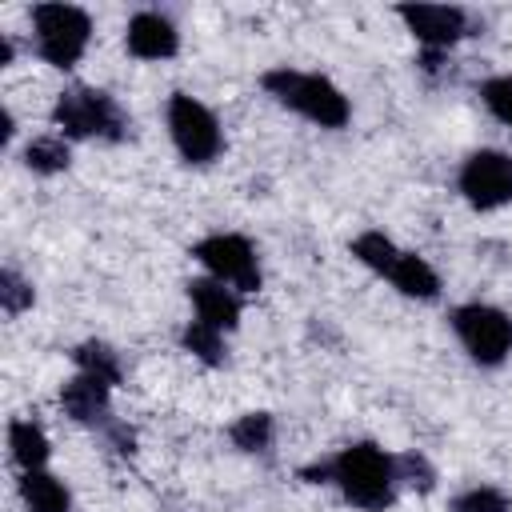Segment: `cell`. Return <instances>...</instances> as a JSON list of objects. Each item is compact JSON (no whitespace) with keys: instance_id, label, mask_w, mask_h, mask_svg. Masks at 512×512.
I'll return each mask as SVG.
<instances>
[{"instance_id":"8","label":"cell","mask_w":512,"mask_h":512,"mask_svg":"<svg viewBox=\"0 0 512 512\" xmlns=\"http://www.w3.org/2000/svg\"><path fill=\"white\" fill-rule=\"evenodd\" d=\"M460 192L472 208H500L512 200V156L480 148L460 168Z\"/></svg>"},{"instance_id":"6","label":"cell","mask_w":512,"mask_h":512,"mask_svg":"<svg viewBox=\"0 0 512 512\" xmlns=\"http://www.w3.org/2000/svg\"><path fill=\"white\" fill-rule=\"evenodd\" d=\"M452 328L476 364H500L512 352V320L492 304H460Z\"/></svg>"},{"instance_id":"11","label":"cell","mask_w":512,"mask_h":512,"mask_svg":"<svg viewBox=\"0 0 512 512\" xmlns=\"http://www.w3.org/2000/svg\"><path fill=\"white\" fill-rule=\"evenodd\" d=\"M108 388H112V384H104V380L80 372V376H72V380L60 388V404H64V412H68L76 424H108V416H112V408H108Z\"/></svg>"},{"instance_id":"21","label":"cell","mask_w":512,"mask_h":512,"mask_svg":"<svg viewBox=\"0 0 512 512\" xmlns=\"http://www.w3.org/2000/svg\"><path fill=\"white\" fill-rule=\"evenodd\" d=\"M480 96H484L488 112H492L500 124L512 128V76H492V80H484Z\"/></svg>"},{"instance_id":"23","label":"cell","mask_w":512,"mask_h":512,"mask_svg":"<svg viewBox=\"0 0 512 512\" xmlns=\"http://www.w3.org/2000/svg\"><path fill=\"white\" fill-rule=\"evenodd\" d=\"M452 512H512L496 488H468L452 500Z\"/></svg>"},{"instance_id":"13","label":"cell","mask_w":512,"mask_h":512,"mask_svg":"<svg viewBox=\"0 0 512 512\" xmlns=\"http://www.w3.org/2000/svg\"><path fill=\"white\" fill-rule=\"evenodd\" d=\"M20 500H24L28 512H68V508H72L68 488H64L56 476L40 472V468L20 476Z\"/></svg>"},{"instance_id":"9","label":"cell","mask_w":512,"mask_h":512,"mask_svg":"<svg viewBox=\"0 0 512 512\" xmlns=\"http://www.w3.org/2000/svg\"><path fill=\"white\" fill-rule=\"evenodd\" d=\"M400 20L408 24V32L416 40H424L428 48H448L464 36L468 20L460 8H448V4H404L400 8Z\"/></svg>"},{"instance_id":"2","label":"cell","mask_w":512,"mask_h":512,"mask_svg":"<svg viewBox=\"0 0 512 512\" xmlns=\"http://www.w3.org/2000/svg\"><path fill=\"white\" fill-rule=\"evenodd\" d=\"M264 88L292 112L308 116L320 128H344L348 124V100L344 92L312 72H292V68H272L264 72Z\"/></svg>"},{"instance_id":"25","label":"cell","mask_w":512,"mask_h":512,"mask_svg":"<svg viewBox=\"0 0 512 512\" xmlns=\"http://www.w3.org/2000/svg\"><path fill=\"white\" fill-rule=\"evenodd\" d=\"M4 64H12V44H8V36H0V68Z\"/></svg>"},{"instance_id":"12","label":"cell","mask_w":512,"mask_h":512,"mask_svg":"<svg viewBox=\"0 0 512 512\" xmlns=\"http://www.w3.org/2000/svg\"><path fill=\"white\" fill-rule=\"evenodd\" d=\"M188 300L196 308V320H204V324H212L220 332L236 328V320H240V300L220 280H192L188 284Z\"/></svg>"},{"instance_id":"3","label":"cell","mask_w":512,"mask_h":512,"mask_svg":"<svg viewBox=\"0 0 512 512\" xmlns=\"http://www.w3.org/2000/svg\"><path fill=\"white\" fill-rule=\"evenodd\" d=\"M32 28H36V52L52 64V68H72L92 36V20L88 12L72 8V4H40L32 8Z\"/></svg>"},{"instance_id":"15","label":"cell","mask_w":512,"mask_h":512,"mask_svg":"<svg viewBox=\"0 0 512 512\" xmlns=\"http://www.w3.org/2000/svg\"><path fill=\"white\" fill-rule=\"evenodd\" d=\"M8 448H12V460L24 468V472H36L44 460H48V436L40 424L32 420H12L8 428Z\"/></svg>"},{"instance_id":"22","label":"cell","mask_w":512,"mask_h":512,"mask_svg":"<svg viewBox=\"0 0 512 512\" xmlns=\"http://www.w3.org/2000/svg\"><path fill=\"white\" fill-rule=\"evenodd\" d=\"M0 304H4V312H8V316H20V312L32 304V284H28V280H20L12 268H4V272H0Z\"/></svg>"},{"instance_id":"10","label":"cell","mask_w":512,"mask_h":512,"mask_svg":"<svg viewBox=\"0 0 512 512\" xmlns=\"http://www.w3.org/2000/svg\"><path fill=\"white\" fill-rule=\"evenodd\" d=\"M124 40H128V52L140 56V60H168L180 48V36H176L172 20H164L156 12H136L128 20Z\"/></svg>"},{"instance_id":"18","label":"cell","mask_w":512,"mask_h":512,"mask_svg":"<svg viewBox=\"0 0 512 512\" xmlns=\"http://www.w3.org/2000/svg\"><path fill=\"white\" fill-rule=\"evenodd\" d=\"M180 340H184V348H188L192 356H200L204 364H220V360H224V332L212 328V324H204V320H192Z\"/></svg>"},{"instance_id":"19","label":"cell","mask_w":512,"mask_h":512,"mask_svg":"<svg viewBox=\"0 0 512 512\" xmlns=\"http://www.w3.org/2000/svg\"><path fill=\"white\" fill-rule=\"evenodd\" d=\"M24 164H28L32 172H40V176H52V172L68 168V148H64V140H56V136H40V140H32V144L24 148Z\"/></svg>"},{"instance_id":"20","label":"cell","mask_w":512,"mask_h":512,"mask_svg":"<svg viewBox=\"0 0 512 512\" xmlns=\"http://www.w3.org/2000/svg\"><path fill=\"white\" fill-rule=\"evenodd\" d=\"M232 444L244 452H264L272 444V416L268 412H248L232 424Z\"/></svg>"},{"instance_id":"16","label":"cell","mask_w":512,"mask_h":512,"mask_svg":"<svg viewBox=\"0 0 512 512\" xmlns=\"http://www.w3.org/2000/svg\"><path fill=\"white\" fill-rule=\"evenodd\" d=\"M352 256H356L360 264H368L372 272L388 276V272H392V264H396V256H400V248H396L384 232H364V236H356Z\"/></svg>"},{"instance_id":"1","label":"cell","mask_w":512,"mask_h":512,"mask_svg":"<svg viewBox=\"0 0 512 512\" xmlns=\"http://www.w3.org/2000/svg\"><path fill=\"white\" fill-rule=\"evenodd\" d=\"M332 480L340 484L344 500L364 512H384L396 488V460H388L376 444H348L332 460Z\"/></svg>"},{"instance_id":"7","label":"cell","mask_w":512,"mask_h":512,"mask_svg":"<svg viewBox=\"0 0 512 512\" xmlns=\"http://www.w3.org/2000/svg\"><path fill=\"white\" fill-rule=\"evenodd\" d=\"M192 256L212 272V280L232 284L236 292H256L260 288V264H256V252L244 236H232V232L204 236L192 248Z\"/></svg>"},{"instance_id":"4","label":"cell","mask_w":512,"mask_h":512,"mask_svg":"<svg viewBox=\"0 0 512 512\" xmlns=\"http://www.w3.org/2000/svg\"><path fill=\"white\" fill-rule=\"evenodd\" d=\"M52 120L68 132V136H96V140H120L124 136V112L116 108V100L108 92H96V88H64L56 108H52Z\"/></svg>"},{"instance_id":"24","label":"cell","mask_w":512,"mask_h":512,"mask_svg":"<svg viewBox=\"0 0 512 512\" xmlns=\"http://www.w3.org/2000/svg\"><path fill=\"white\" fill-rule=\"evenodd\" d=\"M396 480H408L412 488L428 492V488H432V480H436V472L428 468V460H424V456L408 452V456H400V460H396Z\"/></svg>"},{"instance_id":"17","label":"cell","mask_w":512,"mask_h":512,"mask_svg":"<svg viewBox=\"0 0 512 512\" xmlns=\"http://www.w3.org/2000/svg\"><path fill=\"white\" fill-rule=\"evenodd\" d=\"M76 364H80V372H88V376H96V380H104V384H120V360H116V352H112L108 344H100V340L80 344V348H76Z\"/></svg>"},{"instance_id":"5","label":"cell","mask_w":512,"mask_h":512,"mask_svg":"<svg viewBox=\"0 0 512 512\" xmlns=\"http://www.w3.org/2000/svg\"><path fill=\"white\" fill-rule=\"evenodd\" d=\"M168 132H172L176 152H180L188 164H208V160L220 156L224 136H220L216 116H212L200 100H192V96H184V92H176V96L168 100Z\"/></svg>"},{"instance_id":"14","label":"cell","mask_w":512,"mask_h":512,"mask_svg":"<svg viewBox=\"0 0 512 512\" xmlns=\"http://www.w3.org/2000/svg\"><path fill=\"white\" fill-rule=\"evenodd\" d=\"M388 280H392L404 296H416V300H432V296L440 292V280H436V272L428 268V260H420V256H412V252H400V256H396Z\"/></svg>"}]
</instances>
